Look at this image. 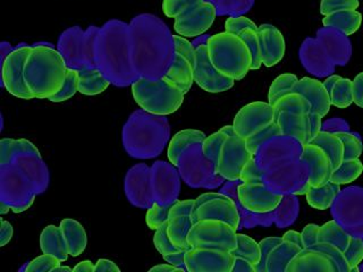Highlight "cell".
Returning <instances> with one entry per match:
<instances>
[{"label": "cell", "instance_id": "obj_29", "mask_svg": "<svg viewBox=\"0 0 363 272\" xmlns=\"http://www.w3.org/2000/svg\"><path fill=\"white\" fill-rule=\"evenodd\" d=\"M363 173L360 158L344 159L343 164L333 173L330 181L334 184L347 185L357 181Z\"/></svg>", "mask_w": 363, "mask_h": 272}, {"label": "cell", "instance_id": "obj_15", "mask_svg": "<svg viewBox=\"0 0 363 272\" xmlns=\"http://www.w3.org/2000/svg\"><path fill=\"white\" fill-rule=\"evenodd\" d=\"M340 272V266L320 249H302L286 268V272Z\"/></svg>", "mask_w": 363, "mask_h": 272}, {"label": "cell", "instance_id": "obj_44", "mask_svg": "<svg viewBox=\"0 0 363 272\" xmlns=\"http://www.w3.org/2000/svg\"><path fill=\"white\" fill-rule=\"evenodd\" d=\"M359 6H360L359 0H321L320 14L326 16L334 11H345V9L357 11Z\"/></svg>", "mask_w": 363, "mask_h": 272}, {"label": "cell", "instance_id": "obj_45", "mask_svg": "<svg viewBox=\"0 0 363 272\" xmlns=\"http://www.w3.org/2000/svg\"><path fill=\"white\" fill-rule=\"evenodd\" d=\"M240 181L242 183H264V175L255 162V157L244 164L240 173Z\"/></svg>", "mask_w": 363, "mask_h": 272}, {"label": "cell", "instance_id": "obj_60", "mask_svg": "<svg viewBox=\"0 0 363 272\" xmlns=\"http://www.w3.org/2000/svg\"><path fill=\"white\" fill-rule=\"evenodd\" d=\"M9 210H11V207L7 205L5 202H1V210H0L1 215H6V213L9 212Z\"/></svg>", "mask_w": 363, "mask_h": 272}, {"label": "cell", "instance_id": "obj_25", "mask_svg": "<svg viewBox=\"0 0 363 272\" xmlns=\"http://www.w3.org/2000/svg\"><path fill=\"white\" fill-rule=\"evenodd\" d=\"M310 142L323 147V150L328 153L329 157L332 159L334 171L340 167V164H343L344 159H345V149H344L343 141L340 140L337 134L321 130Z\"/></svg>", "mask_w": 363, "mask_h": 272}, {"label": "cell", "instance_id": "obj_23", "mask_svg": "<svg viewBox=\"0 0 363 272\" xmlns=\"http://www.w3.org/2000/svg\"><path fill=\"white\" fill-rule=\"evenodd\" d=\"M323 24L326 28H336L345 34L346 37H350L361 28L362 14L360 11L350 9L334 11L332 14L323 16Z\"/></svg>", "mask_w": 363, "mask_h": 272}, {"label": "cell", "instance_id": "obj_48", "mask_svg": "<svg viewBox=\"0 0 363 272\" xmlns=\"http://www.w3.org/2000/svg\"><path fill=\"white\" fill-rule=\"evenodd\" d=\"M283 242V237H278V236H269L260 241L261 247V262L258 266H257V272H260L261 266L264 264V260H266L267 255L272 251L276 245Z\"/></svg>", "mask_w": 363, "mask_h": 272}, {"label": "cell", "instance_id": "obj_18", "mask_svg": "<svg viewBox=\"0 0 363 272\" xmlns=\"http://www.w3.org/2000/svg\"><path fill=\"white\" fill-rule=\"evenodd\" d=\"M301 249L302 247L296 244L281 242L268 253L264 264L261 266L260 272H286L289 262Z\"/></svg>", "mask_w": 363, "mask_h": 272}, {"label": "cell", "instance_id": "obj_5", "mask_svg": "<svg viewBox=\"0 0 363 272\" xmlns=\"http://www.w3.org/2000/svg\"><path fill=\"white\" fill-rule=\"evenodd\" d=\"M191 247H213L234 252L238 246V232L226 221L202 219L191 227L187 234Z\"/></svg>", "mask_w": 363, "mask_h": 272}, {"label": "cell", "instance_id": "obj_54", "mask_svg": "<svg viewBox=\"0 0 363 272\" xmlns=\"http://www.w3.org/2000/svg\"><path fill=\"white\" fill-rule=\"evenodd\" d=\"M184 258L185 251H176V252L169 253V254L164 255V259L167 264H173V266H177V268H185L184 266Z\"/></svg>", "mask_w": 363, "mask_h": 272}, {"label": "cell", "instance_id": "obj_11", "mask_svg": "<svg viewBox=\"0 0 363 272\" xmlns=\"http://www.w3.org/2000/svg\"><path fill=\"white\" fill-rule=\"evenodd\" d=\"M236 81L225 76L216 69L208 55L207 45H200L196 51L194 83L208 94H221L230 90Z\"/></svg>", "mask_w": 363, "mask_h": 272}, {"label": "cell", "instance_id": "obj_33", "mask_svg": "<svg viewBox=\"0 0 363 272\" xmlns=\"http://www.w3.org/2000/svg\"><path fill=\"white\" fill-rule=\"evenodd\" d=\"M238 35L247 42V47H249L250 51H251V55H252L251 71H258V69H260L261 66L264 65L258 30L245 28Z\"/></svg>", "mask_w": 363, "mask_h": 272}, {"label": "cell", "instance_id": "obj_19", "mask_svg": "<svg viewBox=\"0 0 363 272\" xmlns=\"http://www.w3.org/2000/svg\"><path fill=\"white\" fill-rule=\"evenodd\" d=\"M60 227L65 238L69 256L77 258L88 246V235L84 227L81 222L72 218L62 219Z\"/></svg>", "mask_w": 363, "mask_h": 272}, {"label": "cell", "instance_id": "obj_2", "mask_svg": "<svg viewBox=\"0 0 363 272\" xmlns=\"http://www.w3.org/2000/svg\"><path fill=\"white\" fill-rule=\"evenodd\" d=\"M209 60L216 69L234 81H241L251 71L252 55L240 35L221 32L207 40Z\"/></svg>", "mask_w": 363, "mask_h": 272}, {"label": "cell", "instance_id": "obj_7", "mask_svg": "<svg viewBox=\"0 0 363 272\" xmlns=\"http://www.w3.org/2000/svg\"><path fill=\"white\" fill-rule=\"evenodd\" d=\"M234 253L213 247H191L185 251L184 266L189 272H232Z\"/></svg>", "mask_w": 363, "mask_h": 272}, {"label": "cell", "instance_id": "obj_1", "mask_svg": "<svg viewBox=\"0 0 363 272\" xmlns=\"http://www.w3.org/2000/svg\"><path fill=\"white\" fill-rule=\"evenodd\" d=\"M67 69L60 51L48 45L32 47L24 66V79L34 99L49 100L58 94Z\"/></svg>", "mask_w": 363, "mask_h": 272}, {"label": "cell", "instance_id": "obj_16", "mask_svg": "<svg viewBox=\"0 0 363 272\" xmlns=\"http://www.w3.org/2000/svg\"><path fill=\"white\" fill-rule=\"evenodd\" d=\"M258 32L262 50V62L266 67H274L281 62L286 51L283 33L272 24H261Z\"/></svg>", "mask_w": 363, "mask_h": 272}, {"label": "cell", "instance_id": "obj_13", "mask_svg": "<svg viewBox=\"0 0 363 272\" xmlns=\"http://www.w3.org/2000/svg\"><path fill=\"white\" fill-rule=\"evenodd\" d=\"M300 160L309 167L308 184L310 187L319 188L330 181L334 167L332 159L323 147L311 142L303 145Z\"/></svg>", "mask_w": 363, "mask_h": 272}, {"label": "cell", "instance_id": "obj_21", "mask_svg": "<svg viewBox=\"0 0 363 272\" xmlns=\"http://www.w3.org/2000/svg\"><path fill=\"white\" fill-rule=\"evenodd\" d=\"M40 249L45 254L54 255L60 259L62 264L69 256L62 230L55 225H48L43 228L40 235Z\"/></svg>", "mask_w": 363, "mask_h": 272}, {"label": "cell", "instance_id": "obj_3", "mask_svg": "<svg viewBox=\"0 0 363 272\" xmlns=\"http://www.w3.org/2000/svg\"><path fill=\"white\" fill-rule=\"evenodd\" d=\"M132 94L141 109L156 116H168L176 113L183 105L185 96L164 75L156 81L140 77L132 84Z\"/></svg>", "mask_w": 363, "mask_h": 272}, {"label": "cell", "instance_id": "obj_38", "mask_svg": "<svg viewBox=\"0 0 363 272\" xmlns=\"http://www.w3.org/2000/svg\"><path fill=\"white\" fill-rule=\"evenodd\" d=\"M204 0H164L162 1V11L168 18L179 17L185 11L192 8Z\"/></svg>", "mask_w": 363, "mask_h": 272}, {"label": "cell", "instance_id": "obj_55", "mask_svg": "<svg viewBox=\"0 0 363 272\" xmlns=\"http://www.w3.org/2000/svg\"><path fill=\"white\" fill-rule=\"evenodd\" d=\"M323 118L320 113L318 111L311 110L310 113V122H311V139H313L319 132H321L323 126ZM311 141V140H310Z\"/></svg>", "mask_w": 363, "mask_h": 272}, {"label": "cell", "instance_id": "obj_20", "mask_svg": "<svg viewBox=\"0 0 363 272\" xmlns=\"http://www.w3.org/2000/svg\"><path fill=\"white\" fill-rule=\"evenodd\" d=\"M206 137L207 136L202 130H179V133H176L172 137L168 144L167 157L170 164H173L174 167H179L182 154L185 149L192 144H201Z\"/></svg>", "mask_w": 363, "mask_h": 272}, {"label": "cell", "instance_id": "obj_4", "mask_svg": "<svg viewBox=\"0 0 363 272\" xmlns=\"http://www.w3.org/2000/svg\"><path fill=\"white\" fill-rule=\"evenodd\" d=\"M275 122L281 130V136H289L302 147L311 140L310 113L312 106L303 94L289 92L274 103Z\"/></svg>", "mask_w": 363, "mask_h": 272}, {"label": "cell", "instance_id": "obj_35", "mask_svg": "<svg viewBox=\"0 0 363 272\" xmlns=\"http://www.w3.org/2000/svg\"><path fill=\"white\" fill-rule=\"evenodd\" d=\"M275 136H281V130H279V128H278V125L276 124V122H274L272 125H269L268 128L245 139V144H247V151H249L252 156H255V154L258 153L261 145L264 144V142L268 141V140L275 137Z\"/></svg>", "mask_w": 363, "mask_h": 272}, {"label": "cell", "instance_id": "obj_37", "mask_svg": "<svg viewBox=\"0 0 363 272\" xmlns=\"http://www.w3.org/2000/svg\"><path fill=\"white\" fill-rule=\"evenodd\" d=\"M312 249H320L323 252L328 254L333 260L340 266V272H351L349 261L346 259L345 252L335 244L329 242H317L312 245Z\"/></svg>", "mask_w": 363, "mask_h": 272}, {"label": "cell", "instance_id": "obj_12", "mask_svg": "<svg viewBox=\"0 0 363 272\" xmlns=\"http://www.w3.org/2000/svg\"><path fill=\"white\" fill-rule=\"evenodd\" d=\"M216 16V6L210 1H202L176 17L174 30L182 37H200L213 26Z\"/></svg>", "mask_w": 363, "mask_h": 272}, {"label": "cell", "instance_id": "obj_57", "mask_svg": "<svg viewBox=\"0 0 363 272\" xmlns=\"http://www.w3.org/2000/svg\"><path fill=\"white\" fill-rule=\"evenodd\" d=\"M150 272H173V271H181L184 272L186 271L185 268H177V266H173V264H158V266H155L149 270Z\"/></svg>", "mask_w": 363, "mask_h": 272}, {"label": "cell", "instance_id": "obj_24", "mask_svg": "<svg viewBox=\"0 0 363 272\" xmlns=\"http://www.w3.org/2000/svg\"><path fill=\"white\" fill-rule=\"evenodd\" d=\"M193 221L187 213H168L167 234L170 242L176 249L187 251V234L190 232Z\"/></svg>", "mask_w": 363, "mask_h": 272}, {"label": "cell", "instance_id": "obj_39", "mask_svg": "<svg viewBox=\"0 0 363 272\" xmlns=\"http://www.w3.org/2000/svg\"><path fill=\"white\" fill-rule=\"evenodd\" d=\"M62 264L60 259H57L54 255L45 254L37 256L33 260L28 262L26 266V272H55V270Z\"/></svg>", "mask_w": 363, "mask_h": 272}, {"label": "cell", "instance_id": "obj_32", "mask_svg": "<svg viewBox=\"0 0 363 272\" xmlns=\"http://www.w3.org/2000/svg\"><path fill=\"white\" fill-rule=\"evenodd\" d=\"M298 81V76L292 73L281 74L276 77L270 85L269 92H268V102L270 105H274L281 96L289 94Z\"/></svg>", "mask_w": 363, "mask_h": 272}, {"label": "cell", "instance_id": "obj_52", "mask_svg": "<svg viewBox=\"0 0 363 272\" xmlns=\"http://www.w3.org/2000/svg\"><path fill=\"white\" fill-rule=\"evenodd\" d=\"M232 272H257V268L247 259L242 258V256H235Z\"/></svg>", "mask_w": 363, "mask_h": 272}, {"label": "cell", "instance_id": "obj_10", "mask_svg": "<svg viewBox=\"0 0 363 272\" xmlns=\"http://www.w3.org/2000/svg\"><path fill=\"white\" fill-rule=\"evenodd\" d=\"M283 198V194L270 191L264 183H242L238 186V202L250 212H272L279 207Z\"/></svg>", "mask_w": 363, "mask_h": 272}, {"label": "cell", "instance_id": "obj_46", "mask_svg": "<svg viewBox=\"0 0 363 272\" xmlns=\"http://www.w3.org/2000/svg\"><path fill=\"white\" fill-rule=\"evenodd\" d=\"M245 28L258 30L259 26L252 20H250L245 16L230 17L225 22V31L228 32V33L238 35Z\"/></svg>", "mask_w": 363, "mask_h": 272}, {"label": "cell", "instance_id": "obj_47", "mask_svg": "<svg viewBox=\"0 0 363 272\" xmlns=\"http://www.w3.org/2000/svg\"><path fill=\"white\" fill-rule=\"evenodd\" d=\"M173 41L175 52L183 55V56L186 57L187 60H190L192 64H194V62H196V48L193 47L192 43H191L186 38L182 37V35H179V34L173 35Z\"/></svg>", "mask_w": 363, "mask_h": 272}, {"label": "cell", "instance_id": "obj_36", "mask_svg": "<svg viewBox=\"0 0 363 272\" xmlns=\"http://www.w3.org/2000/svg\"><path fill=\"white\" fill-rule=\"evenodd\" d=\"M79 92V71L68 68L65 82L62 85V90L58 94L51 96L49 101L64 102L73 98Z\"/></svg>", "mask_w": 363, "mask_h": 272}, {"label": "cell", "instance_id": "obj_51", "mask_svg": "<svg viewBox=\"0 0 363 272\" xmlns=\"http://www.w3.org/2000/svg\"><path fill=\"white\" fill-rule=\"evenodd\" d=\"M14 236V228L9 224V221L1 219V227H0V246L4 247L11 241Z\"/></svg>", "mask_w": 363, "mask_h": 272}, {"label": "cell", "instance_id": "obj_6", "mask_svg": "<svg viewBox=\"0 0 363 272\" xmlns=\"http://www.w3.org/2000/svg\"><path fill=\"white\" fill-rule=\"evenodd\" d=\"M247 151L245 140L238 134L230 135L221 145L218 157L213 164V173L226 181H240V173L244 164L253 158Z\"/></svg>", "mask_w": 363, "mask_h": 272}, {"label": "cell", "instance_id": "obj_8", "mask_svg": "<svg viewBox=\"0 0 363 272\" xmlns=\"http://www.w3.org/2000/svg\"><path fill=\"white\" fill-rule=\"evenodd\" d=\"M275 122V109L269 102L255 101L240 109L233 120L235 133L242 139H247Z\"/></svg>", "mask_w": 363, "mask_h": 272}, {"label": "cell", "instance_id": "obj_22", "mask_svg": "<svg viewBox=\"0 0 363 272\" xmlns=\"http://www.w3.org/2000/svg\"><path fill=\"white\" fill-rule=\"evenodd\" d=\"M164 76L172 81L176 86H179L183 91V94H186L194 83V64L183 55L175 52L173 64L167 73L164 74Z\"/></svg>", "mask_w": 363, "mask_h": 272}, {"label": "cell", "instance_id": "obj_41", "mask_svg": "<svg viewBox=\"0 0 363 272\" xmlns=\"http://www.w3.org/2000/svg\"><path fill=\"white\" fill-rule=\"evenodd\" d=\"M343 141L345 159L360 158L363 152V144L359 136L350 132H335Z\"/></svg>", "mask_w": 363, "mask_h": 272}, {"label": "cell", "instance_id": "obj_17", "mask_svg": "<svg viewBox=\"0 0 363 272\" xmlns=\"http://www.w3.org/2000/svg\"><path fill=\"white\" fill-rule=\"evenodd\" d=\"M291 92L303 94L311 103L312 110L318 111L323 117L327 116V113L330 110L332 103L328 90L319 79L302 77L295 83Z\"/></svg>", "mask_w": 363, "mask_h": 272}, {"label": "cell", "instance_id": "obj_61", "mask_svg": "<svg viewBox=\"0 0 363 272\" xmlns=\"http://www.w3.org/2000/svg\"><path fill=\"white\" fill-rule=\"evenodd\" d=\"M58 271H68V272H74V269H72V268H69V266H62V264H60L58 268H57L56 270H55V272Z\"/></svg>", "mask_w": 363, "mask_h": 272}, {"label": "cell", "instance_id": "obj_58", "mask_svg": "<svg viewBox=\"0 0 363 272\" xmlns=\"http://www.w3.org/2000/svg\"><path fill=\"white\" fill-rule=\"evenodd\" d=\"M94 264L92 261H81L73 268L74 272H94Z\"/></svg>", "mask_w": 363, "mask_h": 272}, {"label": "cell", "instance_id": "obj_31", "mask_svg": "<svg viewBox=\"0 0 363 272\" xmlns=\"http://www.w3.org/2000/svg\"><path fill=\"white\" fill-rule=\"evenodd\" d=\"M233 253L235 256H242V258L247 259L251 264H255V268L260 264V244L253 239L252 237L245 235V234L238 232V246Z\"/></svg>", "mask_w": 363, "mask_h": 272}, {"label": "cell", "instance_id": "obj_9", "mask_svg": "<svg viewBox=\"0 0 363 272\" xmlns=\"http://www.w3.org/2000/svg\"><path fill=\"white\" fill-rule=\"evenodd\" d=\"M32 47L23 45L11 51L3 62V84L9 94L23 100L34 99L33 94L26 86L24 66Z\"/></svg>", "mask_w": 363, "mask_h": 272}, {"label": "cell", "instance_id": "obj_43", "mask_svg": "<svg viewBox=\"0 0 363 272\" xmlns=\"http://www.w3.org/2000/svg\"><path fill=\"white\" fill-rule=\"evenodd\" d=\"M153 244H155V247L162 254V256L179 251V249L174 246L173 243L170 242L169 237H168L167 221L162 226L159 227L158 230H155Z\"/></svg>", "mask_w": 363, "mask_h": 272}, {"label": "cell", "instance_id": "obj_53", "mask_svg": "<svg viewBox=\"0 0 363 272\" xmlns=\"http://www.w3.org/2000/svg\"><path fill=\"white\" fill-rule=\"evenodd\" d=\"M119 266L113 261L99 259L94 264V272H119Z\"/></svg>", "mask_w": 363, "mask_h": 272}, {"label": "cell", "instance_id": "obj_59", "mask_svg": "<svg viewBox=\"0 0 363 272\" xmlns=\"http://www.w3.org/2000/svg\"><path fill=\"white\" fill-rule=\"evenodd\" d=\"M340 77L342 76H340V75H332V76L327 77V79L323 81V85H325L327 90L329 91L332 89L333 85L337 82Z\"/></svg>", "mask_w": 363, "mask_h": 272}, {"label": "cell", "instance_id": "obj_34", "mask_svg": "<svg viewBox=\"0 0 363 272\" xmlns=\"http://www.w3.org/2000/svg\"><path fill=\"white\" fill-rule=\"evenodd\" d=\"M228 137L223 130H219L218 132L207 136L201 143L202 154L208 162L215 164L217 157H218L219 151H220L221 145L224 143L225 140Z\"/></svg>", "mask_w": 363, "mask_h": 272}, {"label": "cell", "instance_id": "obj_28", "mask_svg": "<svg viewBox=\"0 0 363 272\" xmlns=\"http://www.w3.org/2000/svg\"><path fill=\"white\" fill-rule=\"evenodd\" d=\"M352 235L344 230L336 220L327 221L326 224L319 227L318 232V242H329L335 244L345 252L350 243H351Z\"/></svg>", "mask_w": 363, "mask_h": 272}, {"label": "cell", "instance_id": "obj_26", "mask_svg": "<svg viewBox=\"0 0 363 272\" xmlns=\"http://www.w3.org/2000/svg\"><path fill=\"white\" fill-rule=\"evenodd\" d=\"M111 82L99 69L84 68L79 71V92L84 96H96L107 90Z\"/></svg>", "mask_w": 363, "mask_h": 272}, {"label": "cell", "instance_id": "obj_40", "mask_svg": "<svg viewBox=\"0 0 363 272\" xmlns=\"http://www.w3.org/2000/svg\"><path fill=\"white\" fill-rule=\"evenodd\" d=\"M168 213H169V207H164L162 204L153 202L150 209L147 211V215H145L147 226L155 232L168 220Z\"/></svg>", "mask_w": 363, "mask_h": 272}, {"label": "cell", "instance_id": "obj_27", "mask_svg": "<svg viewBox=\"0 0 363 272\" xmlns=\"http://www.w3.org/2000/svg\"><path fill=\"white\" fill-rule=\"evenodd\" d=\"M340 185L334 184L332 181H329L325 186L319 187V188L309 187V190L306 194V202L313 209L325 211L332 207L335 198L340 194Z\"/></svg>", "mask_w": 363, "mask_h": 272}, {"label": "cell", "instance_id": "obj_49", "mask_svg": "<svg viewBox=\"0 0 363 272\" xmlns=\"http://www.w3.org/2000/svg\"><path fill=\"white\" fill-rule=\"evenodd\" d=\"M319 227L320 226L315 224H308L304 227L303 230L301 232L302 242H303V249L311 247L313 244L317 243Z\"/></svg>", "mask_w": 363, "mask_h": 272}, {"label": "cell", "instance_id": "obj_42", "mask_svg": "<svg viewBox=\"0 0 363 272\" xmlns=\"http://www.w3.org/2000/svg\"><path fill=\"white\" fill-rule=\"evenodd\" d=\"M346 259L349 261L352 271H359V266L363 261V239L352 236L351 243L345 251Z\"/></svg>", "mask_w": 363, "mask_h": 272}, {"label": "cell", "instance_id": "obj_14", "mask_svg": "<svg viewBox=\"0 0 363 272\" xmlns=\"http://www.w3.org/2000/svg\"><path fill=\"white\" fill-rule=\"evenodd\" d=\"M191 219L193 224L202 219H219V220L226 221L236 230H238L241 222V215L235 201L230 196L221 193L192 211Z\"/></svg>", "mask_w": 363, "mask_h": 272}, {"label": "cell", "instance_id": "obj_50", "mask_svg": "<svg viewBox=\"0 0 363 272\" xmlns=\"http://www.w3.org/2000/svg\"><path fill=\"white\" fill-rule=\"evenodd\" d=\"M352 82H353V86H352L353 103L363 109V72L357 74Z\"/></svg>", "mask_w": 363, "mask_h": 272}, {"label": "cell", "instance_id": "obj_56", "mask_svg": "<svg viewBox=\"0 0 363 272\" xmlns=\"http://www.w3.org/2000/svg\"><path fill=\"white\" fill-rule=\"evenodd\" d=\"M281 237H283V241L296 244V245H298V246L303 249V242H302V235H301V232H296V230H287Z\"/></svg>", "mask_w": 363, "mask_h": 272}, {"label": "cell", "instance_id": "obj_30", "mask_svg": "<svg viewBox=\"0 0 363 272\" xmlns=\"http://www.w3.org/2000/svg\"><path fill=\"white\" fill-rule=\"evenodd\" d=\"M353 82L351 79L340 77L337 82L333 85L328 91L330 96V103L340 109L349 108L353 103V94H352Z\"/></svg>", "mask_w": 363, "mask_h": 272}]
</instances>
